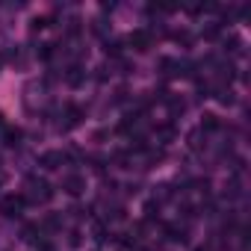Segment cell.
Segmentation results:
<instances>
[{"label":"cell","instance_id":"6da1fadb","mask_svg":"<svg viewBox=\"0 0 251 251\" xmlns=\"http://www.w3.org/2000/svg\"><path fill=\"white\" fill-rule=\"evenodd\" d=\"M50 198H53V189H50L48 180H42V177H30V180H27V201H36V204L42 201V204H45V201H50Z\"/></svg>","mask_w":251,"mask_h":251},{"label":"cell","instance_id":"7a4b0ae2","mask_svg":"<svg viewBox=\"0 0 251 251\" xmlns=\"http://www.w3.org/2000/svg\"><path fill=\"white\" fill-rule=\"evenodd\" d=\"M24 207H27V195H21V192H18V195L12 192V195H3V198H0V213H3L6 219L18 216Z\"/></svg>","mask_w":251,"mask_h":251},{"label":"cell","instance_id":"3957f363","mask_svg":"<svg viewBox=\"0 0 251 251\" xmlns=\"http://www.w3.org/2000/svg\"><path fill=\"white\" fill-rule=\"evenodd\" d=\"M127 42L133 45V50H139V53H145V50L151 48V42H154V36H151V30H133Z\"/></svg>","mask_w":251,"mask_h":251},{"label":"cell","instance_id":"277c9868","mask_svg":"<svg viewBox=\"0 0 251 251\" xmlns=\"http://www.w3.org/2000/svg\"><path fill=\"white\" fill-rule=\"evenodd\" d=\"M62 189H65L68 195H80V192L86 189V177H83V175H65V177H62Z\"/></svg>","mask_w":251,"mask_h":251},{"label":"cell","instance_id":"5b68a950","mask_svg":"<svg viewBox=\"0 0 251 251\" xmlns=\"http://www.w3.org/2000/svg\"><path fill=\"white\" fill-rule=\"evenodd\" d=\"M62 160H65V157H62L59 151H48V154H42V157H39V166H45V169H50V172H53V169H59V166H62Z\"/></svg>","mask_w":251,"mask_h":251},{"label":"cell","instance_id":"8992f818","mask_svg":"<svg viewBox=\"0 0 251 251\" xmlns=\"http://www.w3.org/2000/svg\"><path fill=\"white\" fill-rule=\"evenodd\" d=\"M21 136H24V133H21L18 127H3V145H6V148H18V145H21Z\"/></svg>","mask_w":251,"mask_h":251},{"label":"cell","instance_id":"52a82bcc","mask_svg":"<svg viewBox=\"0 0 251 251\" xmlns=\"http://www.w3.org/2000/svg\"><path fill=\"white\" fill-rule=\"evenodd\" d=\"M222 127V121H219V115H213V112H207L204 118H201V133H213V130H219Z\"/></svg>","mask_w":251,"mask_h":251},{"label":"cell","instance_id":"ba28073f","mask_svg":"<svg viewBox=\"0 0 251 251\" xmlns=\"http://www.w3.org/2000/svg\"><path fill=\"white\" fill-rule=\"evenodd\" d=\"M65 80H68V86H80V83L86 80V71H83L80 65H71L68 74H65Z\"/></svg>","mask_w":251,"mask_h":251},{"label":"cell","instance_id":"9c48e42d","mask_svg":"<svg viewBox=\"0 0 251 251\" xmlns=\"http://www.w3.org/2000/svg\"><path fill=\"white\" fill-rule=\"evenodd\" d=\"M163 230H166V236H169L172 242H183V239H186V230H183V227H177V225H166Z\"/></svg>","mask_w":251,"mask_h":251},{"label":"cell","instance_id":"30bf717a","mask_svg":"<svg viewBox=\"0 0 251 251\" xmlns=\"http://www.w3.org/2000/svg\"><path fill=\"white\" fill-rule=\"evenodd\" d=\"M157 139L166 145V142H172L175 139V127H172V124H160V127H157Z\"/></svg>","mask_w":251,"mask_h":251},{"label":"cell","instance_id":"8fae6325","mask_svg":"<svg viewBox=\"0 0 251 251\" xmlns=\"http://www.w3.org/2000/svg\"><path fill=\"white\" fill-rule=\"evenodd\" d=\"M80 121H83V109L71 103L68 106V124H65V127H74V124H80Z\"/></svg>","mask_w":251,"mask_h":251},{"label":"cell","instance_id":"7c38bea8","mask_svg":"<svg viewBox=\"0 0 251 251\" xmlns=\"http://www.w3.org/2000/svg\"><path fill=\"white\" fill-rule=\"evenodd\" d=\"M169 109H172V115L183 112V100H177V98H169Z\"/></svg>","mask_w":251,"mask_h":251},{"label":"cell","instance_id":"4fadbf2b","mask_svg":"<svg viewBox=\"0 0 251 251\" xmlns=\"http://www.w3.org/2000/svg\"><path fill=\"white\" fill-rule=\"evenodd\" d=\"M189 148H192V151H198V148H201V130L189 133Z\"/></svg>","mask_w":251,"mask_h":251},{"label":"cell","instance_id":"5bb4252c","mask_svg":"<svg viewBox=\"0 0 251 251\" xmlns=\"http://www.w3.org/2000/svg\"><path fill=\"white\" fill-rule=\"evenodd\" d=\"M106 53H112V56H121V42H106Z\"/></svg>","mask_w":251,"mask_h":251},{"label":"cell","instance_id":"9a60e30c","mask_svg":"<svg viewBox=\"0 0 251 251\" xmlns=\"http://www.w3.org/2000/svg\"><path fill=\"white\" fill-rule=\"evenodd\" d=\"M175 39H177L180 45H189V42H192V36H189L186 30H180V33H175Z\"/></svg>","mask_w":251,"mask_h":251},{"label":"cell","instance_id":"2e32d148","mask_svg":"<svg viewBox=\"0 0 251 251\" xmlns=\"http://www.w3.org/2000/svg\"><path fill=\"white\" fill-rule=\"evenodd\" d=\"M39 56H42V59H50V56H53V45H42Z\"/></svg>","mask_w":251,"mask_h":251},{"label":"cell","instance_id":"e0dca14e","mask_svg":"<svg viewBox=\"0 0 251 251\" xmlns=\"http://www.w3.org/2000/svg\"><path fill=\"white\" fill-rule=\"evenodd\" d=\"M45 27H48V18H36L33 21V30H45Z\"/></svg>","mask_w":251,"mask_h":251},{"label":"cell","instance_id":"ac0fdd59","mask_svg":"<svg viewBox=\"0 0 251 251\" xmlns=\"http://www.w3.org/2000/svg\"><path fill=\"white\" fill-rule=\"evenodd\" d=\"M0 118H3V115H0ZM0 124H3V121H0Z\"/></svg>","mask_w":251,"mask_h":251}]
</instances>
